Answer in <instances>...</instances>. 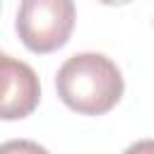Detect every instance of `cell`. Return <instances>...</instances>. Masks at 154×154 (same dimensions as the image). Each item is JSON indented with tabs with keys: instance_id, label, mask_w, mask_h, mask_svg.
Segmentation results:
<instances>
[{
	"instance_id": "obj_1",
	"label": "cell",
	"mask_w": 154,
	"mask_h": 154,
	"mask_svg": "<svg viewBox=\"0 0 154 154\" xmlns=\"http://www.w3.org/2000/svg\"><path fill=\"white\" fill-rule=\"evenodd\" d=\"M55 89L70 111L103 116L116 108L125 84L118 65L103 53H75L60 65Z\"/></svg>"
},
{
	"instance_id": "obj_2",
	"label": "cell",
	"mask_w": 154,
	"mask_h": 154,
	"mask_svg": "<svg viewBox=\"0 0 154 154\" xmlns=\"http://www.w3.org/2000/svg\"><path fill=\"white\" fill-rule=\"evenodd\" d=\"M75 17L72 0H22L14 29L31 53L46 55L70 41Z\"/></svg>"
},
{
	"instance_id": "obj_4",
	"label": "cell",
	"mask_w": 154,
	"mask_h": 154,
	"mask_svg": "<svg viewBox=\"0 0 154 154\" xmlns=\"http://www.w3.org/2000/svg\"><path fill=\"white\" fill-rule=\"evenodd\" d=\"M99 2H101V5H113V7H116V5H128L130 0H99Z\"/></svg>"
},
{
	"instance_id": "obj_3",
	"label": "cell",
	"mask_w": 154,
	"mask_h": 154,
	"mask_svg": "<svg viewBox=\"0 0 154 154\" xmlns=\"http://www.w3.org/2000/svg\"><path fill=\"white\" fill-rule=\"evenodd\" d=\"M41 99V84L31 65L0 51V120L31 116Z\"/></svg>"
}]
</instances>
